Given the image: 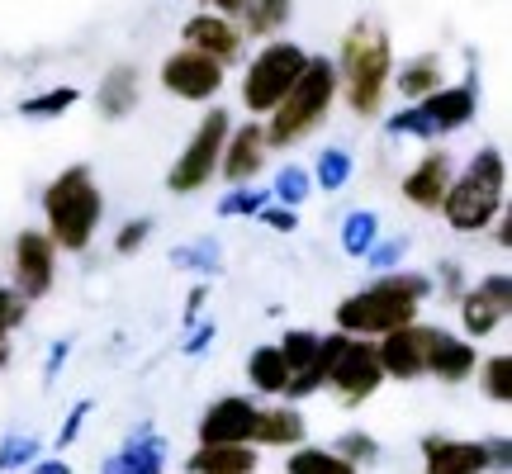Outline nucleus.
I'll return each instance as SVG.
<instances>
[{
  "label": "nucleus",
  "mask_w": 512,
  "mask_h": 474,
  "mask_svg": "<svg viewBox=\"0 0 512 474\" xmlns=\"http://www.w3.org/2000/svg\"><path fill=\"white\" fill-rule=\"evenodd\" d=\"M181 38H185V48H190V53L214 57L219 67H228V62H238L242 57V29L233 24V19L214 15V10H200V15L185 19Z\"/></svg>",
  "instance_id": "17"
},
{
  "label": "nucleus",
  "mask_w": 512,
  "mask_h": 474,
  "mask_svg": "<svg viewBox=\"0 0 512 474\" xmlns=\"http://www.w3.org/2000/svg\"><path fill=\"white\" fill-rule=\"evenodd\" d=\"M29 460H38L34 437H5L0 441V470H19V465H29Z\"/></svg>",
  "instance_id": "36"
},
{
  "label": "nucleus",
  "mask_w": 512,
  "mask_h": 474,
  "mask_svg": "<svg viewBox=\"0 0 512 474\" xmlns=\"http://www.w3.org/2000/svg\"><path fill=\"white\" fill-rule=\"evenodd\" d=\"M475 365H479L475 342H465L460 332L432 328V337H427V375H432V380L465 384V380H475Z\"/></svg>",
  "instance_id": "20"
},
{
  "label": "nucleus",
  "mask_w": 512,
  "mask_h": 474,
  "mask_svg": "<svg viewBox=\"0 0 512 474\" xmlns=\"http://www.w3.org/2000/svg\"><path fill=\"white\" fill-rule=\"evenodd\" d=\"M91 418V403H76V413L67 422H62V432H57V446H67V441L81 437V422Z\"/></svg>",
  "instance_id": "43"
},
{
  "label": "nucleus",
  "mask_w": 512,
  "mask_h": 474,
  "mask_svg": "<svg viewBox=\"0 0 512 474\" xmlns=\"http://www.w3.org/2000/svg\"><path fill=\"white\" fill-rule=\"evenodd\" d=\"M309 437V422L299 408L290 403H271V408H256V427H252V446L256 451H294V446H304Z\"/></svg>",
  "instance_id": "21"
},
{
  "label": "nucleus",
  "mask_w": 512,
  "mask_h": 474,
  "mask_svg": "<svg viewBox=\"0 0 512 474\" xmlns=\"http://www.w3.org/2000/svg\"><path fill=\"white\" fill-rule=\"evenodd\" d=\"M162 91L176 95V100H195V105H204V100H214V95L223 91V67L214 62V57L204 53H190V48H176V53L162 62Z\"/></svg>",
  "instance_id": "12"
},
{
  "label": "nucleus",
  "mask_w": 512,
  "mask_h": 474,
  "mask_svg": "<svg viewBox=\"0 0 512 474\" xmlns=\"http://www.w3.org/2000/svg\"><path fill=\"white\" fill-rule=\"evenodd\" d=\"M185 474H261L256 446H200L185 460Z\"/></svg>",
  "instance_id": "23"
},
{
  "label": "nucleus",
  "mask_w": 512,
  "mask_h": 474,
  "mask_svg": "<svg viewBox=\"0 0 512 474\" xmlns=\"http://www.w3.org/2000/svg\"><path fill=\"white\" fill-rule=\"evenodd\" d=\"M34 474H72V465H62V460H38Z\"/></svg>",
  "instance_id": "49"
},
{
  "label": "nucleus",
  "mask_w": 512,
  "mask_h": 474,
  "mask_svg": "<svg viewBox=\"0 0 512 474\" xmlns=\"http://www.w3.org/2000/svg\"><path fill=\"white\" fill-rule=\"evenodd\" d=\"M147 237H152V219H128L124 228L114 233V252H119V256H133L147 242Z\"/></svg>",
  "instance_id": "37"
},
{
  "label": "nucleus",
  "mask_w": 512,
  "mask_h": 474,
  "mask_svg": "<svg viewBox=\"0 0 512 474\" xmlns=\"http://www.w3.org/2000/svg\"><path fill=\"white\" fill-rule=\"evenodd\" d=\"M171 261H176V266H185V271H209V266L219 261V252H214V242H200V247H176V252H171Z\"/></svg>",
  "instance_id": "39"
},
{
  "label": "nucleus",
  "mask_w": 512,
  "mask_h": 474,
  "mask_svg": "<svg viewBox=\"0 0 512 474\" xmlns=\"http://www.w3.org/2000/svg\"><path fill=\"white\" fill-rule=\"evenodd\" d=\"M81 100V91L76 86H53V91H43V95H29L24 105H19V114L24 119H57V114H67Z\"/></svg>",
  "instance_id": "31"
},
{
  "label": "nucleus",
  "mask_w": 512,
  "mask_h": 474,
  "mask_svg": "<svg viewBox=\"0 0 512 474\" xmlns=\"http://www.w3.org/2000/svg\"><path fill=\"white\" fill-rule=\"evenodd\" d=\"M484 441H489V460H494V474H508V465H512L508 437H484Z\"/></svg>",
  "instance_id": "44"
},
{
  "label": "nucleus",
  "mask_w": 512,
  "mask_h": 474,
  "mask_svg": "<svg viewBox=\"0 0 512 474\" xmlns=\"http://www.w3.org/2000/svg\"><path fill=\"white\" fill-rule=\"evenodd\" d=\"M451 181H456L451 152L432 147V152H422L418 162H413V171L403 176V200L413 204V209H422V214H437L441 200H446V190H451Z\"/></svg>",
  "instance_id": "16"
},
{
  "label": "nucleus",
  "mask_w": 512,
  "mask_h": 474,
  "mask_svg": "<svg viewBox=\"0 0 512 474\" xmlns=\"http://www.w3.org/2000/svg\"><path fill=\"white\" fill-rule=\"evenodd\" d=\"M247 380H252L256 394H266V399H285V389H290V365L280 356V347H256L247 356Z\"/></svg>",
  "instance_id": "27"
},
{
  "label": "nucleus",
  "mask_w": 512,
  "mask_h": 474,
  "mask_svg": "<svg viewBox=\"0 0 512 474\" xmlns=\"http://www.w3.org/2000/svg\"><path fill=\"white\" fill-rule=\"evenodd\" d=\"M427 337H432V323H408V328L380 337L375 351H380L384 380H399V384L422 380L427 375Z\"/></svg>",
  "instance_id": "14"
},
{
  "label": "nucleus",
  "mask_w": 512,
  "mask_h": 474,
  "mask_svg": "<svg viewBox=\"0 0 512 474\" xmlns=\"http://www.w3.org/2000/svg\"><path fill=\"white\" fill-rule=\"evenodd\" d=\"M309 176H313V185H318V190H342V185L351 181V152H347V147H328Z\"/></svg>",
  "instance_id": "33"
},
{
  "label": "nucleus",
  "mask_w": 512,
  "mask_h": 474,
  "mask_svg": "<svg viewBox=\"0 0 512 474\" xmlns=\"http://www.w3.org/2000/svg\"><path fill=\"white\" fill-rule=\"evenodd\" d=\"M209 337H214V328H200L195 337H190V347H185V351H190V356H200V351L209 347Z\"/></svg>",
  "instance_id": "48"
},
{
  "label": "nucleus",
  "mask_w": 512,
  "mask_h": 474,
  "mask_svg": "<svg viewBox=\"0 0 512 474\" xmlns=\"http://www.w3.org/2000/svg\"><path fill=\"white\" fill-rule=\"evenodd\" d=\"M204 10H214V15H223V19H233L238 15V0H200Z\"/></svg>",
  "instance_id": "47"
},
{
  "label": "nucleus",
  "mask_w": 512,
  "mask_h": 474,
  "mask_svg": "<svg viewBox=\"0 0 512 474\" xmlns=\"http://www.w3.org/2000/svg\"><path fill=\"white\" fill-rule=\"evenodd\" d=\"M256 408L261 403L247 394H223L204 408L200 418V446H252V427H256Z\"/></svg>",
  "instance_id": "13"
},
{
  "label": "nucleus",
  "mask_w": 512,
  "mask_h": 474,
  "mask_svg": "<svg viewBox=\"0 0 512 474\" xmlns=\"http://www.w3.org/2000/svg\"><path fill=\"white\" fill-rule=\"evenodd\" d=\"M427 294H432V280H427V275L384 271L380 280H370V285H361L356 294H347V299L337 304V313H332V323H337V332H347V337L380 342L389 332L418 323Z\"/></svg>",
  "instance_id": "1"
},
{
  "label": "nucleus",
  "mask_w": 512,
  "mask_h": 474,
  "mask_svg": "<svg viewBox=\"0 0 512 474\" xmlns=\"http://www.w3.org/2000/svg\"><path fill=\"white\" fill-rule=\"evenodd\" d=\"M399 256H403V242H375L366 252V261L375 271H399Z\"/></svg>",
  "instance_id": "41"
},
{
  "label": "nucleus",
  "mask_w": 512,
  "mask_h": 474,
  "mask_svg": "<svg viewBox=\"0 0 512 474\" xmlns=\"http://www.w3.org/2000/svg\"><path fill=\"white\" fill-rule=\"evenodd\" d=\"M100 219H105V195L95 185L91 166H67L57 171L48 190H43V233L53 237L57 252H86L100 233Z\"/></svg>",
  "instance_id": "3"
},
{
  "label": "nucleus",
  "mask_w": 512,
  "mask_h": 474,
  "mask_svg": "<svg viewBox=\"0 0 512 474\" xmlns=\"http://www.w3.org/2000/svg\"><path fill=\"white\" fill-rule=\"evenodd\" d=\"M475 380H479V394L498 408L512 403V356L508 351H494V356H479L475 365Z\"/></svg>",
  "instance_id": "28"
},
{
  "label": "nucleus",
  "mask_w": 512,
  "mask_h": 474,
  "mask_svg": "<svg viewBox=\"0 0 512 474\" xmlns=\"http://www.w3.org/2000/svg\"><path fill=\"white\" fill-rule=\"evenodd\" d=\"M375 242H380V219H375V209H356V214H347V223H342V252L366 256Z\"/></svg>",
  "instance_id": "30"
},
{
  "label": "nucleus",
  "mask_w": 512,
  "mask_h": 474,
  "mask_svg": "<svg viewBox=\"0 0 512 474\" xmlns=\"http://www.w3.org/2000/svg\"><path fill=\"white\" fill-rule=\"evenodd\" d=\"M318 365H323V389H332L347 408L370 403L384 384L380 351L370 337H347V332L318 337Z\"/></svg>",
  "instance_id": "6"
},
{
  "label": "nucleus",
  "mask_w": 512,
  "mask_h": 474,
  "mask_svg": "<svg viewBox=\"0 0 512 474\" xmlns=\"http://www.w3.org/2000/svg\"><path fill=\"white\" fill-rule=\"evenodd\" d=\"M162 465H166V441L157 432H138V437H128L119 456L100 465V474H162Z\"/></svg>",
  "instance_id": "24"
},
{
  "label": "nucleus",
  "mask_w": 512,
  "mask_h": 474,
  "mask_svg": "<svg viewBox=\"0 0 512 474\" xmlns=\"http://www.w3.org/2000/svg\"><path fill=\"white\" fill-rule=\"evenodd\" d=\"M479 114V95L475 86L465 81V86H441L432 91L427 100L418 105H408L389 119V133L394 138H441V133H460V128H470Z\"/></svg>",
  "instance_id": "8"
},
{
  "label": "nucleus",
  "mask_w": 512,
  "mask_h": 474,
  "mask_svg": "<svg viewBox=\"0 0 512 474\" xmlns=\"http://www.w3.org/2000/svg\"><path fill=\"white\" fill-rule=\"evenodd\" d=\"M266 204H271V190H233L228 200H219V214L223 219H256Z\"/></svg>",
  "instance_id": "35"
},
{
  "label": "nucleus",
  "mask_w": 512,
  "mask_h": 474,
  "mask_svg": "<svg viewBox=\"0 0 512 474\" xmlns=\"http://www.w3.org/2000/svg\"><path fill=\"white\" fill-rule=\"evenodd\" d=\"M503 209H508V162L498 147H479L470 166L451 181L437 214H446L456 233H489Z\"/></svg>",
  "instance_id": "4"
},
{
  "label": "nucleus",
  "mask_w": 512,
  "mask_h": 474,
  "mask_svg": "<svg viewBox=\"0 0 512 474\" xmlns=\"http://www.w3.org/2000/svg\"><path fill=\"white\" fill-rule=\"evenodd\" d=\"M332 451L361 470V465H375V460H380V441L370 437V432H342V437L332 441Z\"/></svg>",
  "instance_id": "34"
},
{
  "label": "nucleus",
  "mask_w": 512,
  "mask_h": 474,
  "mask_svg": "<svg viewBox=\"0 0 512 474\" xmlns=\"http://www.w3.org/2000/svg\"><path fill=\"white\" fill-rule=\"evenodd\" d=\"M394 76V48L389 34L370 19H356L342 34V53H337V91L347 95L351 114L375 119L384 110V91Z\"/></svg>",
  "instance_id": "2"
},
{
  "label": "nucleus",
  "mask_w": 512,
  "mask_h": 474,
  "mask_svg": "<svg viewBox=\"0 0 512 474\" xmlns=\"http://www.w3.org/2000/svg\"><path fill=\"white\" fill-rule=\"evenodd\" d=\"M138 95H143V76H138V67L119 62L114 72H105L100 91H95V105H100L105 119H128V114L138 110Z\"/></svg>",
  "instance_id": "22"
},
{
  "label": "nucleus",
  "mask_w": 512,
  "mask_h": 474,
  "mask_svg": "<svg viewBox=\"0 0 512 474\" xmlns=\"http://www.w3.org/2000/svg\"><path fill=\"white\" fill-rule=\"evenodd\" d=\"M24 313H29V304H24L10 285H0V332L24 328Z\"/></svg>",
  "instance_id": "38"
},
{
  "label": "nucleus",
  "mask_w": 512,
  "mask_h": 474,
  "mask_svg": "<svg viewBox=\"0 0 512 474\" xmlns=\"http://www.w3.org/2000/svg\"><path fill=\"white\" fill-rule=\"evenodd\" d=\"M285 474H361V470L347 465L332 446H294L285 456Z\"/></svg>",
  "instance_id": "29"
},
{
  "label": "nucleus",
  "mask_w": 512,
  "mask_h": 474,
  "mask_svg": "<svg viewBox=\"0 0 512 474\" xmlns=\"http://www.w3.org/2000/svg\"><path fill=\"white\" fill-rule=\"evenodd\" d=\"M294 15V0H238L233 24L242 29V38H271L280 34Z\"/></svg>",
  "instance_id": "26"
},
{
  "label": "nucleus",
  "mask_w": 512,
  "mask_h": 474,
  "mask_svg": "<svg viewBox=\"0 0 512 474\" xmlns=\"http://www.w3.org/2000/svg\"><path fill=\"white\" fill-rule=\"evenodd\" d=\"M204 299H209V285H195V290H190V299H185V318H200Z\"/></svg>",
  "instance_id": "46"
},
{
  "label": "nucleus",
  "mask_w": 512,
  "mask_h": 474,
  "mask_svg": "<svg viewBox=\"0 0 512 474\" xmlns=\"http://www.w3.org/2000/svg\"><path fill=\"white\" fill-rule=\"evenodd\" d=\"M266 128L256 124H238L233 133H228V143H223V157H219V176L228 185H247V181H256V171L266 166Z\"/></svg>",
  "instance_id": "19"
},
{
  "label": "nucleus",
  "mask_w": 512,
  "mask_h": 474,
  "mask_svg": "<svg viewBox=\"0 0 512 474\" xmlns=\"http://www.w3.org/2000/svg\"><path fill=\"white\" fill-rule=\"evenodd\" d=\"M494 242H498V252H508L512 247V219H508V209L494 219Z\"/></svg>",
  "instance_id": "45"
},
{
  "label": "nucleus",
  "mask_w": 512,
  "mask_h": 474,
  "mask_svg": "<svg viewBox=\"0 0 512 474\" xmlns=\"http://www.w3.org/2000/svg\"><path fill=\"white\" fill-rule=\"evenodd\" d=\"M460 337L465 342H484V337H494L503 323H508L512 313V280L508 271H489L479 285L460 294Z\"/></svg>",
  "instance_id": "11"
},
{
  "label": "nucleus",
  "mask_w": 512,
  "mask_h": 474,
  "mask_svg": "<svg viewBox=\"0 0 512 474\" xmlns=\"http://www.w3.org/2000/svg\"><path fill=\"white\" fill-rule=\"evenodd\" d=\"M275 347H280L285 365H290V389H285V399H313V394L323 389V365H318V332L294 328V332H285Z\"/></svg>",
  "instance_id": "18"
},
{
  "label": "nucleus",
  "mask_w": 512,
  "mask_h": 474,
  "mask_svg": "<svg viewBox=\"0 0 512 474\" xmlns=\"http://www.w3.org/2000/svg\"><path fill=\"white\" fill-rule=\"evenodd\" d=\"M10 290L24 299V304H34V299H48L57 285V247L53 237L43 233V228H24L15 233L10 242Z\"/></svg>",
  "instance_id": "10"
},
{
  "label": "nucleus",
  "mask_w": 512,
  "mask_h": 474,
  "mask_svg": "<svg viewBox=\"0 0 512 474\" xmlns=\"http://www.w3.org/2000/svg\"><path fill=\"white\" fill-rule=\"evenodd\" d=\"M10 365V332H0V370Z\"/></svg>",
  "instance_id": "50"
},
{
  "label": "nucleus",
  "mask_w": 512,
  "mask_h": 474,
  "mask_svg": "<svg viewBox=\"0 0 512 474\" xmlns=\"http://www.w3.org/2000/svg\"><path fill=\"white\" fill-rule=\"evenodd\" d=\"M422 474H494L489 460V441H465V437H422Z\"/></svg>",
  "instance_id": "15"
},
{
  "label": "nucleus",
  "mask_w": 512,
  "mask_h": 474,
  "mask_svg": "<svg viewBox=\"0 0 512 474\" xmlns=\"http://www.w3.org/2000/svg\"><path fill=\"white\" fill-rule=\"evenodd\" d=\"M304 67H309V53H304L299 43H290V38L266 43V48L247 62V72H242V105H247V114L266 119V114L290 95L294 81L304 76Z\"/></svg>",
  "instance_id": "7"
},
{
  "label": "nucleus",
  "mask_w": 512,
  "mask_h": 474,
  "mask_svg": "<svg viewBox=\"0 0 512 474\" xmlns=\"http://www.w3.org/2000/svg\"><path fill=\"white\" fill-rule=\"evenodd\" d=\"M228 133H233V119H228L223 105L219 110H204V119L195 124V133H190V143L181 147V157L166 171V190H171V195H195V190H204V185L214 181Z\"/></svg>",
  "instance_id": "9"
},
{
  "label": "nucleus",
  "mask_w": 512,
  "mask_h": 474,
  "mask_svg": "<svg viewBox=\"0 0 512 474\" xmlns=\"http://www.w3.org/2000/svg\"><path fill=\"white\" fill-rule=\"evenodd\" d=\"M389 86L408 100V105H418V100H427L432 91H441L446 86V72H441V57L437 53H422L413 57V62H403L399 72L389 76Z\"/></svg>",
  "instance_id": "25"
},
{
  "label": "nucleus",
  "mask_w": 512,
  "mask_h": 474,
  "mask_svg": "<svg viewBox=\"0 0 512 474\" xmlns=\"http://www.w3.org/2000/svg\"><path fill=\"white\" fill-rule=\"evenodd\" d=\"M309 195H313V176L304 166H285L271 185V204H285V209H299Z\"/></svg>",
  "instance_id": "32"
},
{
  "label": "nucleus",
  "mask_w": 512,
  "mask_h": 474,
  "mask_svg": "<svg viewBox=\"0 0 512 474\" xmlns=\"http://www.w3.org/2000/svg\"><path fill=\"white\" fill-rule=\"evenodd\" d=\"M441 294H446L451 304H460V294H465V285H460V261H446V266H441Z\"/></svg>",
  "instance_id": "42"
},
{
  "label": "nucleus",
  "mask_w": 512,
  "mask_h": 474,
  "mask_svg": "<svg viewBox=\"0 0 512 474\" xmlns=\"http://www.w3.org/2000/svg\"><path fill=\"white\" fill-rule=\"evenodd\" d=\"M256 219L266 223V228H275V233H294L299 228V209H285V204H266Z\"/></svg>",
  "instance_id": "40"
},
{
  "label": "nucleus",
  "mask_w": 512,
  "mask_h": 474,
  "mask_svg": "<svg viewBox=\"0 0 512 474\" xmlns=\"http://www.w3.org/2000/svg\"><path fill=\"white\" fill-rule=\"evenodd\" d=\"M332 100H337V67H332V57H309V67L304 76L290 86V95L266 114V147H294L304 143L309 133L323 128L328 119Z\"/></svg>",
  "instance_id": "5"
}]
</instances>
